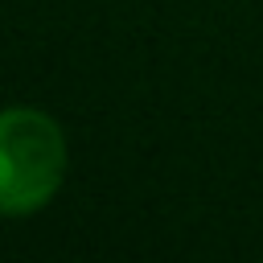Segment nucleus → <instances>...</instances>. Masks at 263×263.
Instances as JSON below:
<instances>
[{"instance_id":"f257e3e1","label":"nucleus","mask_w":263,"mask_h":263,"mask_svg":"<svg viewBox=\"0 0 263 263\" xmlns=\"http://www.w3.org/2000/svg\"><path fill=\"white\" fill-rule=\"evenodd\" d=\"M66 127L29 103L0 107V218L41 214L66 185Z\"/></svg>"}]
</instances>
